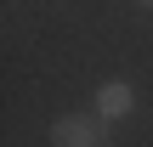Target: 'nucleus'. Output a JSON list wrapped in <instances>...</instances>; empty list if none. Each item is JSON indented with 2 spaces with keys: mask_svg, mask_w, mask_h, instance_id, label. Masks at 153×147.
<instances>
[{
  "mask_svg": "<svg viewBox=\"0 0 153 147\" xmlns=\"http://www.w3.org/2000/svg\"><path fill=\"white\" fill-rule=\"evenodd\" d=\"M51 147H102V125L79 119V113H62L51 125Z\"/></svg>",
  "mask_w": 153,
  "mask_h": 147,
  "instance_id": "f257e3e1",
  "label": "nucleus"
},
{
  "mask_svg": "<svg viewBox=\"0 0 153 147\" xmlns=\"http://www.w3.org/2000/svg\"><path fill=\"white\" fill-rule=\"evenodd\" d=\"M131 108H136V91H131L125 79H108V85L97 91V113H102V119H125Z\"/></svg>",
  "mask_w": 153,
  "mask_h": 147,
  "instance_id": "f03ea898",
  "label": "nucleus"
}]
</instances>
